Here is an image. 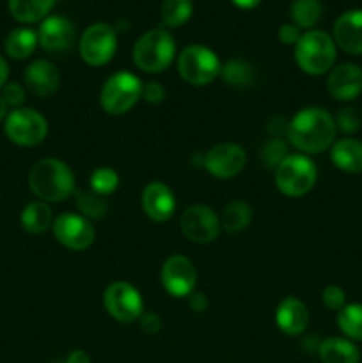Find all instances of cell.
<instances>
[{
	"label": "cell",
	"mask_w": 362,
	"mask_h": 363,
	"mask_svg": "<svg viewBox=\"0 0 362 363\" xmlns=\"http://www.w3.org/2000/svg\"><path fill=\"white\" fill-rule=\"evenodd\" d=\"M336 121L319 106L302 108L287 123V140L305 155H318L336 142Z\"/></svg>",
	"instance_id": "6da1fadb"
},
{
	"label": "cell",
	"mask_w": 362,
	"mask_h": 363,
	"mask_svg": "<svg viewBox=\"0 0 362 363\" xmlns=\"http://www.w3.org/2000/svg\"><path fill=\"white\" fill-rule=\"evenodd\" d=\"M28 186L46 204L62 202L75 194L73 170L60 160H39L28 172Z\"/></svg>",
	"instance_id": "7a4b0ae2"
},
{
	"label": "cell",
	"mask_w": 362,
	"mask_h": 363,
	"mask_svg": "<svg viewBox=\"0 0 362 363\" xmlns=\"http://www.w3.org/2000/svg\"><path fill=\"white\" fill-rule=\"evenodd\" d=\"M336 43L323 30H307L295 45L298 67L311 77L329 73L336 62Z\"/></svg>",
	"instance_id": "3957f363"
},
{
	"label": "cell",
	"mask_w": 362,
	"mask_h": 363,
	"mask_svg": "<svg viewBox=\"0 0 362 363\" xmlns=\"http://www.w3.org/2000/svg\"><path fill=\"white\" fill-rule=\"evenodd\" d=\"M176 57V43L165 28L144 32L133 46V62L144 73H162Z\"/></svg>",
	"instance_id": "277c9868"
},
{
	"label": "cell",
	"mask_w": 362,
	"mask_h": 363,
	"mask_svg": "<svg viewBox=\"0 0 362 363\" xmlns=\"http://www.w3.org/2000/svg\"><path fill=\"white\" fill-rule=\"evenodd\" d=\"M222 64L212 48L202 45H190L177 55V73L187 84L204 87L220 77Z\"/></svg>",
	"instance_id": "5b68a950"
},
{
	"label": "cell",
	"mask_w": 362,
	"mask_h": 363,
	"mask_svg": "<svg viewBox=\"0 0 362 363\" xmlns=\"http://www.w3.org/2000/svg\"><path fill=\"white\" fill-rule=\"evenodd\" d=\"M318 170L314 162L305 155H287L275 169V186L283 195L291 199L304 197L312 190Z\"/></svg>",
	"instance_id": "8992f818"
},
{
	"label": "cell",
	"mask_w": 362,
	"mask_h": 363,
	"mask_svg": "<svg viewBox=\"0 0 362 363\" xmlns=\"http://www.w3.org/2000/svg\"><path fill=\"white\" fill-rule=\"evenodd\" d=\"M142 98V82L130 71H119L103 84L99 103L109 116H124Z\"/></svg>",
	"instance_id": "52a82bcc"
},
{
	"label": "cell",
	"mask_w": 362,
	"mask_h": 363,
	"mask_svg": "<svg viewBox=\"0 0 362 363\" xmlns=\"http://www.w3.org/2000/svg\"><path fill=\"white\" fill-rule=\"evenodd\" d=\"M4 131L13 144L21 147H34L41 144L48 135V123L38 110L21 106L7 113Z\"/></svg>",
	"instance_id": "ba28073f"
},
{
	"label": "cell",
	"mask_w": 362,
	"mask_h": 363,
	"mask_svg": "<svg viewBox=\"0 0 362 363\" xmlns=\"http://www.w3.org/2000/svg\"><path fill=\"white\" fill-rule=\"evenodd\" d=\"M103 305L105 311L119 323H133L144 312V301L142 294L133 284L117 280L105 289L103 294Z\"/></svg>",
	"instance_id": "9c48e42d"
},
{
	"label": "cell",
	"mask_w": 362,
	"mask_h": 363,
	"mask_svg": "<svg viewBox=\"0 0 362 363\" xmlns=\"http://www.w3.org/2000/svg\"><path fill=\"white\" fill-rule=\"evenodd\" d=\"M78 50L84 62L89 66H105L116 55V30L109 23H92L82 34Z\"/></svg>",
	"instance_id": "30bf717a"
},
{
	"label": "cell",
	"mask_w": 362,
	"mask_h": 363,
	"mask_svg": "<svg viewBox=\"0 0 362 363\" xmlns=\"http://www.w3.org/2000/svg\"><path fill=\"white\" fill-rule=\"evenodd\" d=\"M53 236L62 247L70 250H87L96 240L94 225L85 216L77 213H62L53 220Z\"/></svg>",
	"instance_id": "8fae6325"
},
{
	"label": "cell",
	"mask_w": 362,
	"mask_h": 363,
	"mask_svg": "<svg viewBox=\"0 0 362 363\" xmlns=\"http://www.w3.org/2000/svg\"><path fill=\"white\" fill-rule=\"evenodd\" d=\"M180 227L188 241L199 245L215 241L219 238L220 229H222L216 213L202 204H195L185 209L180 218Z\"/></svg>",
	"instance_id": "7c38bea8"
},
{
	"label": "cell",
	"mask_w": 362,
	"mask_h": 363,
	"mask_svg": "<svg viewBox=\"0 0 362 363\" xmlns=\"http://www.w3.org/2000/svg\"><path fill=\"white\" fill-rule=\"evenodd\" d=\"M247 152L234 142L216 144L202 156V167L219 179H231L245 169Z\"/></svg>",
	"instance_id": "4fadbf2b"
},
{
	"label": "cell",
	"mask_w": 362,
	"mask_h": 363,
	"mask_svg": "<svg viewBox=\"0 0 362 363\" xmlns=\"http://www.w3.org/2000/svg\"><path fill=\"white\" fill-rule=\"evenodd\" d=\"M162 286L170 296H190L197 284V269L194 262L185 255H170L162 266Z\"/></svg>",
	"instance_id": "5bb4252c"
},
{
	"label": "cell",
	"mask_w": 362,
	"mask_h": 363,
	"mask_svg": "<svg viewBox=\"0 0 362 363\" xmlns=\"http://www.w3.org/2000/svg\"><path fill=\"white\" fill-rule=\"evenodd\" d=\"M75 38H77L75 25L64 16L53 14V16L45 18L39 25V45L50 53H62L70 50L73 46Z\"/></svg>",
	"instance_id": "9a60e30c"
},
{
	"label": "cell",
	"mask_w": 362,
	"mask_h": 363,
	"mask_svg": "<svg viewBox=\"0 0 362 363\" xmlns=\"http://www.w3.org/2000/svg\"><path fill=\"white\" fill-rule=\"evenodd\" d=\"M327 89L337 101H353L362 92V67L351 62L332 67Z\"/></svg>",
	"instance_id": "2e32d148"
},
{
	"label": "cell",
	"mask_w": 362,
	"mask_h": 363,
	"mask_svg": "<svg viewBox=\"0 0 362 363\" xmlns=\"http://www.w3.org/2000/svg\"><path fill=\"white\" fill-rule=\"evenodd\" d=\"M142 209L153 222H167L176 211L172 190L162 181H153L142 191Z\"/></svg>",
	"instance_id": "e0dca14e"
},
{
	"label": "cell",
	"mask_w": 362,
	"mask_h": 363,
	"mask_svg": "<svg viewBox=\"0 0 362 363\" xmlns=\"http://www.w3.org/2000/svg\"><path fill=\"white\" fill-rule=\"evenodd\" d=\"M336 46L351 55H362V9L346 11L334 23Z\"/></svg>",
	"instance_id": "ac0fdd59"
},
{
	"label": "cell",
	"mask_w": 362,
	"mask_h": 363,
	"mask_svg": "<svg viewBox=\"0 0 362 363\" xmlns=\"http://www.w3.org/2000/svg\"><path fill=\"white\" fill-rule=\"evenodd\" d=\"M25 85L38 98H50L60 85L59 69L50 60L38 59L27 66L23 73Z\"/></svg>",
	"instance_id": "d6986e66"
},
{
	"label": "cell",
	"mask_w": 362,
	"mask_h": 363,
	"mask_svg": "<svg viewBox=\"0 0 362 363\" xmlns=\"http://www.w3.org/2000/svg\"><path fill=\"white\" fill-rule=\"evenodd\" d=\"M275 323L277 328L286 335H300L309 325L307 307L304 305V301L295 296L284 298L275 311Z\"/></svg>",
	"instance_id": "ffe728a7"
},
{
	"label": "cell",
	"mask_w": 362,
	"mask_h": 363,
	"mask_svg": "<svg viewBox=\"0 0 362 363\" xmlns=\"http://www.w3.org/2000/svg\"><path fill=\"white\" fill-rule=\"evenodd\" d=\"M330 160L343 172H362V142L357 138H341L334 142L330 147Z\"/></svg>",
	"instance_id": "44dd1931"
},
{
	"label": "cell",
	"mask_w": 362,
	"mask_h": 363,
	"mask_svg": "<svg viewBox=\"0 0 362 363\" xmlns=\"http://www.w3.org/2000/svg\"><path fill=\"white\" fill-rule=\"evenodd\" d=\"M318 357L323 363H358L361 351L351 340L329 337L318 344Z\"/></svg>",
	"instance_id": "7402d4cb"
},
{
	"label": "cell",
	"mask_w": 362,
	"mask_h": 363,
	"mask_svg": "<svg viewBox=\"0 0 362 363\" xmlns=\"http://www.w3.org/2000/svg\"><path fill=\"white\" fill-rule=\"evenodd\" d=\"M20 223L27 233L43 234L53 225V213L50 204L43 201L31 202L23 208L20 215Z\"/></svg>",
	"instance_id": "603a6c76"
},
{
	"label": "cell",
	"mask_w": 362,
	"mask_h": 363,
	"mask_svg": "<svg viewBox=\"0 0 362 363\" xmlns=\"http://www.w3.org/2000/svg\"><path fill=\"white\" fill-rule=\"evenodd\" d=\"M38 45V32H34L32 28L21 27L14 28V30H11L9 34H7L4 48H6V53L11 59L23 60L35 52Z\"/></svg>",
	"instance_id": "cb8c5ba5"
},
{
	"label": "cell",
	"mask_w": 362,
	"mask_h": 363,
	"mask_svg": "<svg viewBox=\"0 0 362 363\" xmlns=\"http://www.w3.org/2000/svg\"><path fill=\"white\" fill-rule=\"evenodd\" d=\"M57 0H9V11L20 23H35L48 18Z\"/></svg>",
	"instance_id": "d4e9b609"
},
{
	"label": "cell",
	"mask_w": 362,
	"mask_h": 363,
	"mask_svg": "<svg viewBox=\"0 0 362 363\" xmlns=\"http://www.w3.org/2000/svg\"><path fill=\"white\" fill-rule=\"evenodd\" d=\"M252 220V208L243 201H234L226 206L220 218V225L229 234L241 233L248 227Z\"/></svg>",
	"instance_id": "484cf974"
},
{
	"label": "cell",
	"mask_w": 362,
	"mask_h": 363,
	"mask_svg": "<svg viewBox=\"0 0 362 363\" xmlns=\"http://www.w3.org/2000/svg\"><path fill=\"white\" fill-rule=\"evenodd\" d=\"M322 2L319 0H293L290 16L298 28L311 30L322 18Z\"/></svg>",
	"instance_id": "4316f807"
},
{
	"label": "cell",
	"mask_w": 362,
	"mask_h": 363,
	"mask_svg": "<svg viewBox=\"0 0 362 363\" xmlns=\"http://www.w3.org/2000/svg\"><path fill=\"white\" fill-rule=\"evenodd\" d=\"M337 326L348 339L362 342V305H344L337 312Z\"/></svg>",
	"instance_id": "83f0119b"
},
{
	"label": "cell",
	"mask_w": 362,
	"mask_h": 363,
	"mask_svg": "<svg viewBox=\"0 0 362 363\" xmlns=\"http://www.w3.org/2000/svg\"><path fill=\"white\" fill-rule=\"evenodd\" d=\"M220 77L231 87L243 89L248 87V85L254 82V69L248 62L240 59L229 60L222 66V71H220Z\"/></svg>",
	"instance_id": "f1b7e54d"
},
{
	"label": "cell",
	"mask_w": 362,
	"mask_h": 363,
	"mask_svg": "<svg viewBox=\"0 0 362 363\" xmlns=\"http://www.w3.org/2000/svg\"><path fill=\"white\" fill-rule=\"evenodd\" d=\"M194 13L192 0H163L162 20L167 27L177 28L187 23Z\"/></svg>",
	"instance_id": "f546056e"
},
{
	"label": "cell",
	"mask_w": 362,
	"mask_h": 363,
	"mask_svg": "<svg viewBox=\"0 0 362 363\" xmlns=\"http://www.w3.org/2000/svg\"><path fill=\"white\" fill-rule=\"evenodd\" d=\"M77 208L85 218H102L106 213V201L92 190L77 191Z\"/></svg>",
	"instance_id": "4dcf8cb0"
},
{
	"label": "cell",
	"mask_w": 362,
	"mask_h": 363,
	"mask_svg": "<svg viewBox=\"0 0 362 363\" xmlns=\"http://www.w3.org/2000/svg\"><path fill=\"white\" fill-rule=\"evenodd\" d=\"M89 184H91V190L94 194L102 195V197H106V195L114 194L119 186V176L114 169L110 167H99L94 172L91 174V179H89Z\"/></svg>",
	"instance_id": "1f68e13d"
},
{
	"label": "cell",
	"mask_w": 362,
	"mask_h": 363,
	"mask_svg": "<svg viewBox=\"0 0 362 363\" xmlns=\"http://www.w3.org/2000/svg\"><path fill=\"white\" fill-rule=\"evenodd\" d=\"M287 155H290V152H287L286 144H284L280 138H272V140L266 142L265 147H263L261 160L265 165L277 169V167L280 165V162H283Z\"/></svg>",
	"instance_id": "d6a6232c"
},
{
	"label": "cell",
	"mask_w": 362,
	"mask_h": 363,
	"mask_svg": "<svg viewBox=\"0 0 362 363\" xmlns=\"http://www.w3.org/2000/svg\"><path fill=\"white\" fill-rule=\"evenodd\" d=\"M334 121H336L337 130L343 131V133H355V131H358V128L362 124L361 113L353 106H344V108H341L337 112V116L334 117Z\"/></svg>",
	"instance_id": "836d02e7"
},
{
	"label": "cell",
	"mask_w": 362,
	"mask_h": 363,
	"mask_svg": "<svg viewBox=\"0 0 362 363\" xmlns=\"http://www.w3.org/2000/svg\"><path fill=\"white\" fill-rule=\"evenodd\" d=\"M322 301L329 311L339 312L346 305V294H344V291L339 286H329L323 289Z\"/></svg>",
	"instance_id": "e575fe53"
},
{
	"label": "cell",
	"mask_w": 362,
	"mask_h": 363,
	"mask_svg": "<svg viewBox=\"0 0 362 363\" xmlns=\"http://www.w3.org/2000/svg\"><path fill=\"white\" fill-rule=\"evenodd\" d=\"M2 99L6 101L7 106H13V108H21V105L25 103L23 85L16 84V82H9V84H6L2 89Z\"/></svg>",
	"instance_id": "d590c367"
},
{
	"label": "cell",
	"mask_w": 362,
	"mask_h": 363,
	"mask_svg": "<svg viewBox=\"0 0 362 363\" xmlns=\"http://www.w3.org/2000/svg\"><path fill=\"white\" fill-rule=\"evenodd\" d=\"M142 99L151 105H158L165 99V89L158 82H149V84L142 85Z\"/></svg>",
	"instance_id": "8d00e7d4"
},
{
	"label": "cell",
	"mask_w": 362,
	"mask_h": 363,
	"mask_svg": "<svg viewBox=\"0 0 362 363\" xmlns=\"http://www.w3.org/2000/svg\"><path fill=\"white\" fill-rule=\"evenodd\" d=\"M138 326L144 333L153 335V333H158L162 328V319L155 312H142V315L138 318Z\"/></svg>",
	"instance_id": "74e56055"
},
{
	"label": "cell",
	"mask_w": 362,
	"mask_h": 363,
	"mask_svg": "<svg viewBox=\"0 0 362 363\" xmlns=\"http://www.w3.org/2000/svg\"><path fill=\"white\" fill-rule=\"evenodd\" d=\"M300 38H302L300 28H298L295 23L280 25V28H279L280 43H284V45H297L298 39Z\"/></svg>",
	"instance_id": "f35d334b"
},
{
	"label": "cell",
	"mask_w": 362,
	"mask_h": 363,
	"mask_svg": "<svg viewBox=\"0 0 362 363\" xmlns=\"http://www.w3.org/2000/svg\"><path fill=\"white\" fill-rule=\"evenodd\" d=\"M188 307L194 312H204L208 308V298L204 296V293H199V291H194V293L188 296Z\"/></svg>",
	"instance_id": "ab89813d"
},
{
	"label": "cell",
	"mask_w": 362,
	"mask_h": 363,
	"mask_svg": "<svg viewBox=\"0 0 362 363\" xmlns=\"http://www.w3.org/2000/svg\"><path fill=\"white\" fill-rule=\"evenodd\" d=\"M64 363H91V358H89V354L85 353V351L75 350L67 354L66 362Z\"/></svg>",
	"instance_id": "60d3db41"
},
{
	"label": "cell",
	"mask_w": 362,
	"mask_h": 363,
	"mask_svg": "<svg viewBox=\"0 0 362 363\" xmlns=\"http://www.w3.org/2000/svg\"><path fill=\"white\" fill-rule=\"evenodd\" d=\"M7 78H9V67H7L6 59L0 55V89H4V85L7 84Z\"/></svg>",
	"instance_id": "b9f144b4"
},
{
	"label": "cell",
	"mask_w": 362,
	"mask_h": 363,
	"mask_svg": "<svg viewBox=\"0 0 362 363\" xmlns=\"http://www.w3.org/2000/svg\"><path fill=\"white\" fill-rule=\"evenodd\" d=\"M231 2L236 7H240V9H254V7L261 4V0H231Z\"/></svg>",
	"instance_id": "7bdbcfd3"
},
{
	"label": "cell",
	"mask_w": 362,
	"mask_h": 363,
	"mask_svg": "<svg viewBox=\"0 0 362 363\" xmlns=\"http://www.w3.org/2000/svg\"><path fill=\"white\" fill-rule=\"evenodd\" d=\"M7 108H9V106L6 105V101H4L2 96H0V121H4L7 117Z\"/></svg>",
	"instance_id": "ee69618b"
}]
</instances>
